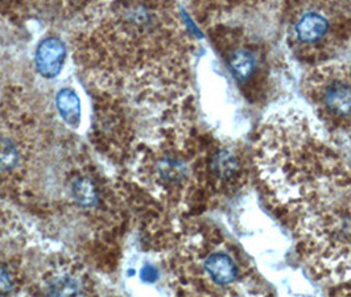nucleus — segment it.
Wrapping results in <instances>:
<instances>
[{
  "label": "nucleus",
  "instance_id": "obj_1",
  "mask_svg": "<svg viewBox=\"0 0 351 297\" xmlns=\"http://www.w3.org/2000/svg\"><path fill=\"white\" fill-rule=\"evenodd\" d=\"M86 27L77 54L112 88L168 97L184 88L192 43L173 4L110 3Z\"/></svg>",
  "mask_w": 351,
  "mask_h": 297
},
{
  "label": "nucleus",
  "instance_id": "obj_2",
  "mask_svg": "<svg viewBox=\"0 0 351 297\" xmlns=\"http://www.w3.org/2000/svg\"><path fill=\"white\" fill-rule=\"evenodd\" d=\"M287 43L304 62H332L351 40V4L341 1H302L289 5Z\"/></svg>",
  "mask_w": 351,
  "mask_h": 297
},
{
  "label": "nucleus",
  "instance_id": "obj_3",
  "mask_svg": "<svg viewBox=\"0 0 351 297\" xmlns=\"http://www.w3.org/2000/svg\"><path fill=\"white\" fill-rule=\"evenodd\" d=\"M210 37L239 88L252 102H263L275 88L274 57L262 35L242 23L219 21Z\"/></svg>",
  "mask_w": 351,
  "mask_h": 297
},
{
  "label": "nucleus",
  "instance_id": "obj_4",
  "mask_svg": "<svg viewBox=\"0 0 351 297\" xmlns=\"http://www.w3.org/2000/svg\"><path fill=\"white\" fill-rule=\"evenodd\" d=\"M305 93L328 127L351 131V61L315 68L306 77Z\"/></svg>",
  "mask_w": 351,
  "mask_h": 297
},
{
  "label": "nucleus",
  "instance_id": "obj_5",
  "mask_svg": "<svg viewBox=\"0 0 351 297\" xmlns=\"http://www.w3.org/2000/svg\"><path fill=\"white\" fill-rule=\"evenodd\" d=\"M194 271L206 287L225 292L232 291L243 276L242 265L235 254L219 239L199 246L194 259Z\"/></svg>",
  "mask_w": 351,
  "mask_h": 297
},
{
  "label": "nucleus",
  "instance_id": "obj_6",
  "mask_svg": "<svg viewBox=\"0 0 351 297\" xmlns=\"http://www.w3.org/2000/svg\"><path fill=\"white\" fill-rule=\"evenodd\" d=\"M20 122L0 118V178L18 175L28 155L27 139L20 134Z\"/></svg>",
  "mask_w": 351,
  "mask_h": 297
},
{
  "label": "nucleus",
  "instance_id": "obj_7",
  "mask_svg": "<svg viewBox=\"0 0 351 297\" xmlns=\"http://www.w3.org/2000/svg\"><path fill=\"white\" fill-rule=\"evenodd\" d=\"M88 276L82 268L71 263L52 267L43 278V288L49 297H82L86 292Z\"/></svg>",
  "mask_w": 351,
  "mask_h": 297
},
{
  "label": "nucleus",
  "instance_id": "obj_8",
  "mask_svg": "<svg viewBox=\"0 0 351 297\" xmlns=\"http://www.w3.org/2000/svg\"><path fill=\"white\" fill-rule=\"evenodd\" d=\"M65 60V45L57 37L45 38L36 52V67L43 77L53 78L62 68Z\"/></svg>",
  "mask_w": 351,
  "mask_h": 297
},
{
  "label": "nucleus",
  "instance_id": "obj_9",
  "mask_svg": "<svg viewBox=\"0 0 351 297\" xmlns=\"http://www.w3.org/2000/svg\"><path fill=\"white\" fill-rule=\"evenodd\" d=\"M57 106L64 119L71 124H77L80 121V101L77 95L69 90H62L58 95Z\"/></svg>",
  "mask_w": 351,
  "mask_h": 297
},
{
  "label": "nucleus",
  "instance_id": "obj_10",
  "mask_svg": "<svg viewBox=\"0 0 351 297\" xmlns=\"http://www.w3.org/2000/svg\"><path fill=\"white\" fill-rule=\"evenodd\" d=\"M71 191L73 198L85 206H91L98 201L99 193L97 192V188L94 187L91 180L86 177L77 178L71 185Z\"/></svg>",
  "mask_w": 351,
  "mask_h": 297
},
{
  "label": "nucleus",
  "instance_id": "obj_11",
  "mask_svg": "<svg viewBox=\"0 0 351 297\" xmlns=\"http://www.w3.org/2000/svg\"><path fill=\"white\" fill-rule=\"evenodd\" d=\"M19 274L15 265L0 262V297L10 296L18 285Z\"/></svg>",
  "mask_w": 351,
  "mask_h": 297
}]
</instances>
